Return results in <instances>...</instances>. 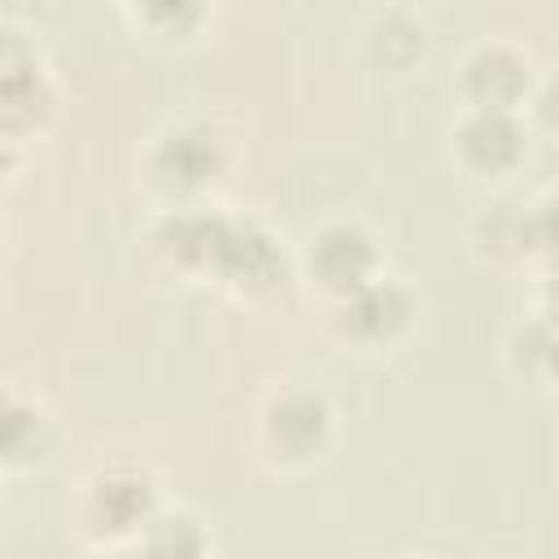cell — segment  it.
Instances as JSON below:
<instances>
[{"label": "cell", "instance_id": "6da1fadb", "mask_svg": "<svg viewBox=\"0 0 559 559\" xmlns=\"http://www.w3.org/2000/svg\"><path fill=\"white\" fill-rule=\"evenodd\" d=\"M157 502V480L144 463H100L79 493V533L92 550H131Z\"/></svg>", "mask_w": 559, "mask_h": 559}, {"label": "cell", "instance_id": "7a4b0ae2", "mask_svg": "<svg viewBox=\"0 0 559 559\" xmlns=\"http://www.w3.org/2000/svg\"><path fill=\"white\" fill-rule=\"evenodd\" d=\"M336 441V411L319 389H275L258 411V450L280 472H306L323 463Z\"/></svg>", "mask_w": 559, "mask_h": 559}, {"label": "cell", "instance_id": "9c48e42d", "mask_svg": "<svg viewBox=\"0 0 559 559\" xmlns=\"http://www.w3.org/2000/svg\"><path fill=\"white\" fill-rule=\"evenodd\" d=\"M467 240H472V253L493 262V266L528 262V258H542L550 249V214H546V205L498 201V205H485L476 214Z\"/></svg>", "mask_w": 559, "mask_h": 559}, {"label": "cell", "instance_id": "52a82bcc", "mask_svg": "<svg viewBox=\"0 0 559 559\" xmlns=\"http://www.w3.org/2000/svg\"><path fill=\"white\" fill-rule=\"evenodd\" d=\"M459 92L467 109H528L537 92V70L528 48L507 39H480L459 61Z\"/></svg>", "mask_w": 559, "mask_h": 559}, {"label": "cell", "instance_id": "9a60e30c", "mask_svg": "<svg viewBox=\"0 0 559 559\" xmlns=\"http://www.w3.org/2000/svg\"><path fill=\"white\" fill-rule=\"evenodd\" d=\"M135 26L153 35H188L205 17V0H122Z\"/></svg>", "mask_w": 559, "mask_h": 559}, {"label": "cell", "instance_id": "5bb4252c", "mask_svg": "<svg viewBox=\"0 0 559 559\" xmlns=\"http://www.w3.org/2000/svg\"><path fill=\"white\" fill-rule=\"evenodd\" d=\"M550 349H555L550 319H524L507 341V362L515 367V376L550 384Z\"/></svg>", "mask_w": 559, "mask_h": 559}, {"label": "cell", "instance_id": "30bf717a", "mask_svg": "<svg viewBox=\"0 0 559 559\" xmlns=\"http://www.w3.org/2000/svg\"><path fill=\"white\" fill-rule=\"evenodd\" d=\"M48 79L39 48L31 44L26 31L0 26V122L13 131L31 127L39 114H48Z\"/></svg>", "mask_w": 559, "mask_h": 559}, {"label": "cell", "instance_id": "e0dca14e", "mask_svg": "<svg viewBox=\"0 0 559 559\" xmlns=\"http://www.w3.org/2000/svg\"><path fill=\"white\" fill-rule=\"evenodd\" d=\"M0 253H4V227H0Z\"/></svg>", "mask_w": 559, "mask_h": 559}, {"label": "cell", "instance_id": "8992f818", "mask_svg": "<svg viewBox=\"0 0 559 559\" xmlns=\"http://www.w3.org/2000/svg\"><path fill=\"white\" fill-rule=\"evenodd\" d=\"M454 162L476 179H507L528 166L533 127L515 109H467L450 131Z\"/></svg>", "mask_w": 559, "mask_h": 559}, {"label": "cell", "instance_id": "5b68a950", "mask_svg": "<svg viewBox=\"0 0 559 559\" xmlns=\"http://www.w3.org/2000/svg\"><path fill=\"white\" fill-rule=\"evenodd\" d=\"M301 275L328 301H341L380 275V245L358 218H328L301 249Z\"/></svg>", "mask_w": 559, "mask_h": 559}, {"label": "cell", "instance_id": "277c9868", "mask_svg": "<svg viewBox=\"0 0 559 559\" xmlns=\"http://www.w3.org/2000/svg\"><path fill=\"white\" fill-rule=\"evenodd\" d=\"M419 319V297L411 284L393 280V275H376L367 280L362 288H354L349 297L332 301V332L362 349V354H376V349H393L397 341L411 336Z\"/></svg>", "mask_w": 559, "mask_h": 559}, {"label": "cell", "instance_id": "3957f363", "mask_svg": "<svg viewBox=\"0 0 559 559\" xmlns=\"http://www.w3.org/2000/svg\"><path fill=\"white\" fill-rule=\"evenodd\" d=\"M227 166H231V140L214 122L192 118V122L166 127L153 140V148L144 157V179L153 192H162L170 201H192L214 179H223Z\"/></svg>", "mask_w": 559, "mask_h": 559}, {"label": "cell", "instance_id": "8fae6325", "mask_svg": "<svg viewBox=\"0 0 559 559\" xmlns=\"http://www.w3.org/2000/svg\"><path fill=\"white\" fill-rule=\"evenodd\" d=\"M57 445L52 411L0 380V467H35Z\"/></svg>", "mask_w": 559, "mask_h": 559}, {"label": "cell", "instance_id": "ba28073f", "mask_svg": "<svg viewBox=\"0 0 559 559\" xmlns=\"http://www.w3.org/2000/svg\"><path fill=\"white\" fill-rule=\"evenodd\" d=\"M210 271L223 284H231L236 293H245V297L275 293L284 284L280 240L262 223H253V218H227V214H218V236H214Z\"/></svg>", "mask_w": 559, "mask_h": 559}, {"label": "cell", "instance_id": "4fadbf2b", "mask_svg": "<svg viewBox=\"0 0 559 559\" xmlns=\"http://www.w3.org/2000/svg\"><path fill=\"white\" fill-rule=\"evenodd\" d=\"M131 550H144V555H210L214 533L192 507H162L157 502V511L144 520Z\"/></svg>", "mask_w": 559, "mask_h": 559}, {"label": "cell", "instance_id": "2e32d148", "mask_svg": "<svg viewBox=\"0 0 559 559\" xmlns=\"http://www.w3.org/2000/svg\"><path fill=\"white\" fill-rule=\"evenodd\" d=\"M13 140H17V131L9 122H0V175L13 166Z\"/></svg>", "mask_w": 559, "mask_h": 559}, {"label": "cell", "instance_id": "7c38bea8", "mask_svg": "<svg viewBox=\"0 0 559 559\" xmlns=\"http://www.w3.org/2000/svg\"><path fill=\"white\" fill-rule=\"evenodd\" d=\"M362 57L380 74H406L428 57V26L411 9H384L362 26Z\"/></svg>", "mask_w": 559, "mask_h": 559}]
</instances>
